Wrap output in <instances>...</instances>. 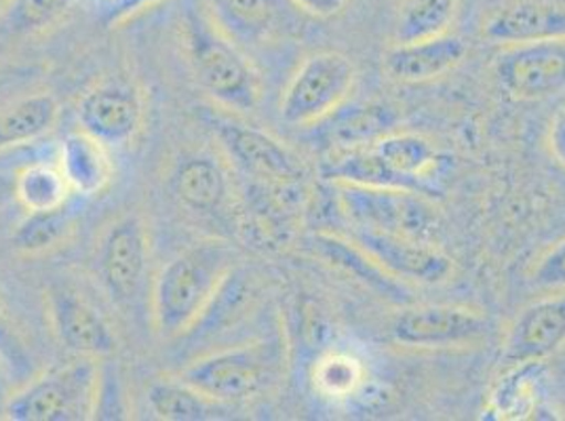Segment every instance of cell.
I'll use <instances>...</instances> for the list:
<instances>
[{
  "instance_id": "obj_1",
  "label": "cell",
  "mask_w": 565,
  "mask_h": 421,
  "mask_svg": "<svg viewBox=\"0 0 565 421\" xmlns=\"http://www.w3.org/2000/svg\"><path fill=\"white\" fill-rule=\"evenodd\" d=\"M184 45L199 85L233 112H252L258 106L262 85L256 68L220 24L205 0H186L182 13Z\"/></svg>"
},
{
  "instance_id": "obj_2",
  "label": "cell",
  "mask_w": 565,
  "mask_h": 421,
  "mask_svg": "<svg viewBox=\"0 0 565 421\" xmlns=\"http://www.w3.org/2000/svg\"><path fill=\"white\" fill-rule=\"evenodd\" d=\"M233 270V251L222 242H201L171 259L152 291L154 325L163 337L196 327Z\"/></svg>"
},
{
  "instance_id": "obj_3",
  "label": "cell",
  "mask_w": 565,
  "mask_h": 421,
  "mask_svg": "<svg viewBox=\"0 0 565 421\" xmlns=\"http://www.w3.org/2000/svg\"><path fill=\"white\" fill-rule=\"evenodd\" d=\"M99 398V369L92 356L49 369L28 381L7 402L13 421H85L94 418Z\"/></svg>"
},
{
  "instance_id": "obj_4",
  "label": "cell",
  "mask_w": 565,
  "mask_h": 421,
  "mask_svg": "<svg viewBox=\"0 0 565 421\" xmlns=\"http://www.w3.org/2000/svg\"><path fill=\"white\" fill-rule=\"evenodd\" d=\"M203 120L226 154L247 177L256 180L262 192L289 194L294 190H302L308 177L307 166L291 148L275 136L226 112L207 110Z\"/></svg>"
},
{
  "instance_id": "obj_5",
  "label": "cell",
  "mask_w": 565,
  "mask_h": 421,
  "mask_svg": "<svg viewBox=\"0 0 565 421\" xmlns=\"http://www.w3.org/2000/svg\"><path fill=\"white\" fill-rule=\"evenodd\" d=\"M281 339H262L215 352L184 369L182 379L203 395L233 404L262 395L282 371Z\"/></svg>"
},
{
  "instance_id": "obj_6",
  "label": "cell",
  "mask_w": 565,
  "mask_h": 421,
  "mask_svg": "<svg viewBox=\"0 0 565 421\" xmlns=\"http://www.w3.org/2000/svg\"><path fill=\"white\" fill-rule=\"evenodd\" d=\"M338 198L351 226L356 228L412 236L428 242H435L439 233V213L423 192L338 184Z\"/></svg>"
},
{
  "instance_id": "obj_7",
  "label": "cell",
  "mask_w": 565,
  "mask_h": 421,
  "mask_svg": "<svg viewBox=\"0 0 565 421\" xmlns=\"http://www.w3.org/2000/svg\"><path fill=\"white\" fill-rule=\"evenodd\" d=\"M356 71L338 51H319L294 72L281 97L282 122L308 127L330 118L351 97Z\"/></svg>"
},
{
  "instance_id": "obj_8",
  "label": "cell",
  "mask_w": 565,
  "mask_h": 421,
  "mask_svg": "<svg viewBox=\"0 0 565 421\" xmlns=\"http://www.w3.org/2000/svg\"><path fill=\"white\" fill-rule=\"evenodd\" d=\"M488 319L467 305H403L391 321V337L403 348L446 350L481 342Z\"/></svg>"
},
{
  "instance_id": "obj_9",
  "label": "cell",
  "mask_w": 565,
  "mask_h": 421,
  "mask_svg": "<svg viewBox=\"0 0 565 421\" xmlns=\"http://www.w3.org/2000/svg\"><path fill=\"white\" fill-rule=\"evenodd\" d=\"M494 72L504 94L521 101L564 94L565 39L504 47Z\"/></svg>"
},
{
  "instance_id": "obj_10",
  "label": "cell",
  "mask_w": 565,
  "mask_h": 421,
  "mask_svg": "<svg viewBox=\"0 0 565 421\" xmlns=\"http://www.w3.org/2000/svg\"><path fill=\"white\" fill-rule=\"evenodd\" d=\"M353 240L395 279L441 284L454 272V261L435 242L353 226Z\"/></svg>"
},
{
  "instance_id": "obj_11",
  "label": "cell",
  "mask_w": 565,
  "mask_h": 421,
  "mask_svg": "<svg viewBox=\"0 0 565 421\" xmlns=\"http://www.w3.org/2000/svg\"><path fill=\"white\" fill-rule=\"evenodd\" d=\"M213 20L238 43H273L296 34L308 15L294 0H205Z\"/></svg>"
},
{
  "instance_id": "obj_12",
  "label": "cell",
  "mask_w": 565,
  "mask_h": 421,
  "mask_svg": "<svg viewBox=\"0 0 565 421\" xmlns=\"http://www.w3.org/2000/svg\"><path fill=\"white\" fill-rule=\"evenodd\" d=\"M565 348V291L525 305L509 327L502 360L511 367L539 365Z\"/></svg>"
},
{
  "instance_id": "obj_13",
  "label": "cell",
  "mask_w": 565,
  "mask_h": 421,
  "mask_svg": "<svg viewBox=\"0 0 565 421\" xmlns=\"http://www.w3.org/2000/svg\"><path fill=\"white\" fill-rule=\"evenodd\" d=\"M148 270V238L138 217H122L99 249V277L117 304L138 298Z\"/></svg>"
},
{
  "instance_id": "obj_14",
  "label": "cell",
  "mask_w": 565,
  "mask_h": 421,
  "mask_svg": "<svg viewBox=\"0 0 565 421\" xmlns=\"http://www.w3.org/2000/svg\"><path fill=\"white\" fill-rule=\"evenodd\" d=\"M81 129L106 145L131 140L141 125V97L127 83H104L78 104Z\"/></svg>"
},
{
  "instance_id": "obj_15",
  "label": "cell",
  "mask_w": 565,
  "mask_h": 421,
  "mask_svg": "<svg viewBox=\"0 0 565 421\" xmlns=\"http://www.w3.org/2000/svg\"><path fill=\"white\" fill-rule=\"evenodd\" d=\"M483 36L502 47L565 39V2H557V0L507 2L486 20Z\"/></svg>"
},
{
  "instance_id": "obj_16",
  "label": "cell",
  "mask_w": 565,
  "mask_h": 421,
  "mask_svg": "<svg viewBox=\"0 0 565 421\" xmlns=\"http://www.w3.org/2000/svg\"><path fill=\"white\" fill-rule=\"evenodd\" d=\"M49 310L60 342L74 354L95 358L117 348V337L99 310L71 289H53L49 295Z\"/></svg>"
},
{
  "instance_id": "obj_17",
  "label": "cell",
  "mask_w": 565,
  "mask_h": 421,
  "mask_svg": "<svg viewBox=\"0 0 565 421\" xmlns=\"http://www.w3.org/2000/svg\"><path fill=\"white\" fill-rule=\"evenodd\" d=\"M467 57V43L454 34H439L423 41L395 43L384 53L382 66L386 74L399 83H428L435 80Z\"/></svg>"
},
{
  "instance_id": "obj_18",
  "label": "cell",
  "mask_w": 565,
  "mask_h": 421,
  "mask_svg": "<svg viewBox=\"0 0 565 421\" xmlns=\"http://www.w3.org/2000/svg\"><path fill=\"white\" fill-rule=\"evenodd\" d=\"M312 249L321 259H326L330 266L338 268L340 272L353 277L365 289L384 298L386 302L405 305L409 302V291L399 279L391 277L376 259L367 251H363L354 240H347L344 236L319 233L312 236Z\"/></svg>"
},
{
  "instance_id": "obj_19",
  "label": "cell",
  "mask_w": 565,
  "mask_h": 421,
  "mask_svg": "<svg viewBox=\"0 0 565 421\" xmlns=\"http://www.w3.org/2000/svg\"><path fill=\"white\" fill-rule=\"evenodd\" d=\"M57 166L72 194L78 196H94L108 186L113 177V161L106 143L83 129L62 140Z\"/></svg>"
},
{
  "instance_id": "obj_20",
  "label": "cell",
  "mask_w": 565,
  "mask_h": 421,
  "mask_svg": "<svg viewBox=\"0 0 565 421\" xmlns=\"http://www.w3.org/2000/svg\"><path fill=\"white\" fill-rule=\"evenodd\" d=\"M173 190L186 209L199 215H215L228 201L231 182L224 166L215 159L196 154L178 166Z\"/></svg>"
},
{
  "instance_id": "obj_21",
  "label": "cell",
  "mask_w": 565,
  "mask_h": 421,
  "mask_svg": "<svg viewBox=\"0 0 565 421\" xmlns=\"http://www.w3.org/2000/svg\"><path fill=\"white\" fill-rule=\"evenodd\" d=\"M148 402L157 418L169 421L222 420L231 411V404L203 395L184 379L152 384L148 390Z\"/></svg>"
},
{
  "instance_id": "obj_22",
  "label": "cell",
  "mask_w": 565,
  "mask_h": 421,
  "mask_svg": "<svg viewBox=\"0 0 565 421\" xmlns=\"http://www.w3.org/2000/svg\"><path fill=\"white\" fill-rule=\"evenodd\" d=\"M380 159L414 192L428 194L426 173L437 163V150L418 133H388L372 141Z\"/></svg>"
},
{
  "instance_id": "obj_23",
  "label": "cell",
  "mask_w": 565,
  "mask_h": 421,
  "mask_svg": "<svg viewBox=\"0 0 565 421\" xmlns=\"http://www.w3.org/2000/svg\"><path fill=\"white\" fill-rule=\"evenodd\" d=\"M57 104L51 95H32L0 110V150L39 140L53 129Z\"/></svg>"
},
{
  "instance_id": "obj_24",
  "label": "cell",
  "mask_w": 565,
  "mask_h": 421,
  "mask_svg": "<svg viewBox=\"0 0 565 421\" xmlns=\"http://www.w3.org/2000/svg\"><path fill=\"white\" fill-rule=\"evenodd\" d=\"M458 0H401L395 43L423 41L448 32Z\"/></svg>"
},
{
  "instance_id": "obj_25",
  "label": "cell",
  "mask_w": 565,
  "mask_h": 421,
  "mask_svg": "<svg viewBox=\"0 0 565 421\" xmlns=\"http://www.w3.org/2000/svg\"><path fill=\"white\" fill-rule=\"evenodd\" d=\"M71 194L57 164H30L15 175V201L25 210L57 209L68 203Z\"/></svg>"
},
{
  "instance_id": "obj_26",
  "label": "cell",
  "mask_w": 565,
  "mask_h": 421,
  "mask_svg": "<svg viewBox=\"0 0 565 421\" xmlns=\"http://www.w3.org/2000/svg\"><path fill=\"white\" fill-rule=\"evenodd\" d=\"M74 0H9L0 11V36L24 39L57 24Z\"/></svg>"
},
{
  "instance_id": "obj_27",
  "label": "cell",
  "mask_w": 565,
  "mask_h": 421,
  "mask_svg": "<svg viewBox=\"0 0 565 421\" xmlns=\"http://www.w3.org/2000/svg\"><path fill=\"white\" fill-rule=\"evenodd\" d=\"M72 233V213L68 203L49 210H28V217L18 226L13 242L25 253H41L57 247Z\"/></svg>"
},
{
  "instance_id": "obj_28",
  "label": "cell",
  "mask_w": 565,
  "mask_h": 421,
  "mask_svg": "<svg viewBox=\"0 0 565 421\" xmlns=\"http://www.w3.org/2000/svg\"><path fill=\"white\" fill-rule=\"evenodd\" d=\"M361 381V367L351 356L330 354L315 369V384L328 397H347Z\"/></svg>"
},
{
  "instance_id": "obj_29",
  "label": "cell",
  "mask_w": 565,
  "mask_h": 421,
  "mask_svg": "<svg viewBox=\"0 0 565 421\" xmlns=\"http://www.w3.org/2000/svg\"><path fill=\"white\" fill-rule=\"evenodd\" d=\"M530 282L541 291H565V238L542 253L530 272Z\"/></svg>"
},
{
  "instance_id": "obj_30",
  "label": "cell",
  "mask_w": 565,
  "mask_h": 421,
  "mask_svg": "<svg viewBox=\"0 0 565 421\" xmlns=\"http://www.w3.org/2000/svg\"><path fill=\"white\" fill-rule=\"evenodd\" d=\"M0 360L18 374H22L24 367H28L24 344L20 342L18 333L11 328L2 312H0Z\"/></svg>"
},
{
  "instance_id": "obj_31",
  "label": "cell",
  "mask_w": 565,
  "mask_h": 421,
  "mask_svg": "<svg viewBox=\"0 0 565 421\" xmlns=\"http://www.w3.org/2000/svg\"><path fill=\"white\" fill-rule=\"evenodd\" d=\"M546 145L551 156L565 169V106L555 112L546 129Z\"/></svg>"
},
{
  "instance_id": "obj_32",
  "label": "cell",
  "mask_w": 565,
  "mask_h": 421,
  "mask_svg": "<svg viewBox=\"0 0 565 421\" xmlns=\"http://www.w3.org/2000/svg\"><path fill=\"white\" fill-rule=\"evenodd\" d=\"M308 18H319V20H330L340 15L349 0H294Z\"/></svg>"
},
{
  "instance_id": "obj_33",
  "label": "cell",
  "mask_w": 565,
  "mask_h": 421,
  "mask_svg": "<svg viewBox=\"0 0 565 421\" xmlns=\"http://www.w3.org/2000/svg\"><path fill=\"white\" fill-rule=\"evenodd\" d=\"M159 0H117L110 11H108V22L110 24H118V22H125L129 18H134L136 13H140L143 7H150Z\"/></svg>"
},
{
  "instance_id": "obj_34",
  "label": "cell",
  "mask_w": 565,
  "mask_h": 421,
  "mask_svg": "<svg viewBox=\"0 0 565 421\" xmlns=\"http://www.w3.org/2000/svg\"><path fill=\"white\" fill-rule=\"evenodd\" d=\"M13 198H15V175L0 173V209H4Z\"/></svg>"
},
{
  "instance_id": "obj_35",
  "label": "cell",
  "mask_w": 565,
  "mask_h": 421,
  "mask_svg": "<svg viewBox=\"0 0 565 421\" xmlns=\"http://www.w3.org/2000/svg\"><path fill=\"white\" fill-rule=\"evenodd\" d=\"M7 4H9V0H0V11H2Z\"/></svg>"
}]
</instances>
